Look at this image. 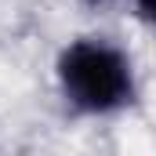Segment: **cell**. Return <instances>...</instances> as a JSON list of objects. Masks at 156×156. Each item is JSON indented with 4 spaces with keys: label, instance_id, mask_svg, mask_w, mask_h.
I'll return each mask as SVG.
<instances>
[{
    "label": "cell",
    "instance_id": "obj_3",
    "mask_svg": "<svg viewBox=\"0 0 156 156\" xmlns=\"http://www.w3.org/2000/svg\"><path fill=\"white\" fill-rule=\"evenodd\" d=\"M80 7H91V11H102V7H109L113 0H76Z\"/></svg>",
    "mask_w": 156,
    "mask_h": 156
},
{
    "label": "cell",
    "instance_id": "obj_1",
    "mask_svg": "<svg viewBox=\"0 0 156 156\" xmlns=\"http://www.w3.org/2000/svg\"><path fill=\"white\" fill-rule=\"evenodd\" d=\"M55 94L76 120H116L138 109L142 73L123 40L109 33L69 37L51 66Z\"/></svg>",
    "mask_w": 156,
    "mask_h": 156
},
{
    "label": "cell",
    "instance_id": "obj_2",
    "mask_svg": "<svg viewBox=\"0 0 156 156\" xmlns=\"http://www.w3.org/2000/svg\"><path fill=\"white\" fill-rule=\"evenodd\" d=\"M131 15L134 22H142L145 29L156 33V0H131Z\"/></svg>",
    "mask_w": 156,
    "mask_h": 156
}]
</instances>
